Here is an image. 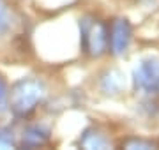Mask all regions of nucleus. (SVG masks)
I'll list each match as a JSON object with an SVG mask.
<instances>
[{
	"instance_id": "1",
	"label": "nucleus",
	"mask_w": 159,
	"mask_h": 150,
	"mask_svg": "<svg viewBox=\"0 0 159 150\" xmlns=\"http://www.w3.org/2000/svg\"><path fill=\"white\" fill-rule=\"evenodd\" d=\"M46 95L44 83L37 78H23L11 87L7 95V106L12 115L18 118H25L34 113L35 108L43 103Z\"/></svg>"
},
{
	"instance_id": "2",
	"label": "nucleus",
	"mask_w": 159,
	"mask_h": 150,
	"mask_svg": "<svg viewBox=\"0 0 159 150\" xmlns=\"http://www.w3.org/2000/svg\"><path fill=\"white\" fill-rule=\"evenodd\" d=\"M80 39L87 57L99 58L108 51V29L94 16H83L80 20Z\"/></svg>"
},
{
	"instance_id": "3",
	"label": "nucleus",
	"mask_w": 159,
	"mask_h": 150,
	"mask_svg": "<svg viewBox=\"0 0 159 150\" xmlns=\"http://www.w3.org/2000/svg\"><path fill=\"white\" fill-rule=\"evenodd\" d=\"M133 85L142 92H157L159 87V58L145 57L133 67Z\"/></svg>"
},
{
	"instance_id": "4",
	"label": "nucleus",
	"mask_w": 159,
	"mask_h": 150,
	"mask_svg": "<svg viewBox=\"0 0 159 150\" xmlns=\"http://www.w3.org/2000/svg\"><path fill=\"white\" fill-rule=\"evenodd\" d=\"M133 39V27H131L127 18H117L108 30V50L111 55L120 57L124 55L131 46Z\"/></svg>"
},
{
	"instance_id": "5",
	"label": "nucleus",
	"mask_w": 159,
	"mask_h": 150,
	"mask_svg": "<svg viewBox=\"0 0 159 150\" xmlns=\"http://www.w3.org/2000/svg\"><path fill=\"white\" fill-rule=\"evenodd\" d=\"M48 139H50V131L44 126L34 124V126H27L23 129L18 145L23 148H39V147L48 143Z\"/></svg>"
},
{
	"instance_id": "6",
	"label": "nucleus",
	"mask_w": 159,
	"mask_h": 150,
	"mask_svg": "<svg viewBox=\"0 0 159 150\" xmlns=\"http://www.w3.org/2000/svg\"><path fill=\"white\" fill-rule=\"evenodd\" d=\"M125 87L124 74L119 69H110L106 71L101 78V88L106 94H119L122 92V88Z\"/></svg>"
},
{
	"instance_id": "7",
	"label": "nucleus",
	"mask_w": 159,
	"mask_h": 150,
	"mask_svg": "<svg viewBox=\"0 0 159 150\" xmlns=\"http://www.w3.org/2000/svg\"><path fill=\"white\" fill-rule=\"evenodd\" d=\"M80 147H83V148H110L111 143H110V139L104 136L102 133L96 131V129H87L85 133L81 134V138H80Z\"/></svg>"
},
{
	"instance_id": "8",
	"label": "nucleus",
	"mask_w": 159,
	"mask_h": 150,
	"mask_svg": "<svg viewBox=\"0 0 159 150\" xmlns=\"http://www.w3.org/2000/svg\"><path fill=\"white\" fill-rule=\"evenodd\" d=\"M122 148L127 150H150V148H157V143L148 141V139H142V138H129L122 141Z\"/></svg>"
},
{
	"instance_id": "9",
	"label": "nucleus",
	"mask_w": 159,
	"mask_h": 150,
	"mask_svg": "<svg viewBox=\"0 0 159 150\" xmlns=\"http://www.w3.org/2000/svg\"><path fill=\"white\" fill-rule=\"evenodd\" d=\"M11 27V14H9V9L7 6L0 0V35H4Z\"/></svg>"
},
{
	"instance_id": "10",
	"label": "nucleus",
	"mask_w": 159,
	"mask_h": 150,
	"mask_svg": "<svg viewBox=\"0 0 159 150\" xmlns=\"http://www.w3.org/2000/svg\"><path fill=\"white\" fill-rule=\"evenodd\" d=\"M16 145L12 131L7 127H0V148H12Z\"/></svg>"
},
{
	"instance_id": "11",
	"label": "nucleus",
	"mask_w": 159,
	"mask_h": 150,
	"mask_svg": "<svg viewBox=\"0 0 159 150\" xmlns=\"http://www.w3.org/2000/svg\"><path fill=\"white\" fill-rule=\"evenodd\" d=\"M7 87H6V81L2 80V76H0V113L7 108Z\"/></svg>"
},
{
	"instance_id": "12",
	"label": "nucleus",
	"mask_w": 159,
	"mask_h": 150,
	"mask_svg": "<svg viewBox=\"0 0 159 150\" xmlns=\"http://www.w3.org/2000/svg\"><path fill=\"white\" fill-rule=\"evenodd\" d=\"M157 92H159V87H157Z\"/></svg>"
}]
</instances>
